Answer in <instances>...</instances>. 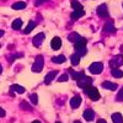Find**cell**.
<instances>
[{
  "mask_svg": "<svg viewBox=\"0 0 123 123\" xmlns=\"http://www.w3.org/2000/svg\"><path fill=\"white\" fill-rule=\"evenodd\" d=\"M71 7H73L74 10H83V5H81L80 3H78V1H75V0L71 1Z\"/></svg>",
  "mask_w": 123,
  "mask_h": 123,
  "instance_id": "obj_27",
  "label": "cell"
},
{
  "mask_svg": "<svg viewBox=\"0 0 123 123\" xmlns=\"http://www.w3.org/2000/svg\"><path fill=\"white\" fill-rule=\"evenodd\" d=\"M25 7H26V3H24V1H18V3H15L12 5V9L14 10H22Z\"/></svg>",
  "mask_w": 123,
  "mask_h": 123,
  "instance_id": "obj_25",
  "label": "cell"
},
{
  "mask_svg": "<svg viewBox=\"0 0 123 123\" xmlns=\"http://www.w3.org/2000/svg\"><path fill=\"white\" fill-rule=\"evenodd\" d=\"M84 118L87 121V122H91V121H94V118H95V112L92 111L91 108H87V110H85L84 111Z\"/></svg>",
  "mask_w": 123,
  "mask_h": 123,
  "instance_id": "obj_8",
  "label": "cell"
},
{
  "mask_svg": "<svg viewBox=\"0 0 123 123\" xmlns=\"http://www.w3.org/2000/svg\"><path fill=\"white\" fill-rule=\"evenodd\" d=\"M86 44H87V41L83 37H80V39H78V42L74 43V47L75 48H83V47H86Z\"/></svg>",
  "mask_w": 123,
  "mask_h": 123,
  "instance_id": "obj_16",
  "label": "cell"
},
{
  "mask_svg": "<svg viewBox=\"0 0 123 123\" xmlns=\"http://www.w3.org/2000/svg\"><path fill=\"white\" fill-rule=\"evenodd\" d=\"M10 90L11 91H14V92H16V94H24V92L26 91L25 90V87L24 86H21V85H17V84H14V85H11L10 86Z\"/></svg>",
  "mask_w": 123,
  "mask_h": 123,
  "instance_id": "obj_13",
  "label": "cell"
},
{
  "mask_svg": "<svg viewBox=\"0 0 123 123\" xmlns=\"http://www.w3.org/2000/svg\"><path fill=\"white\" fill-rule=\"evenodd\" d=\"M68 39L70 41V42L75 43V42H78V39H80V36H79V33H76V32H71V33L68 36Z\"/></svg>",
  "mask_w": 123,
  "mask_h": 123,
  "instance_id": "obj_20",
  "label": "cell"
},
{
  "mask_svg": "<svg viewBox=\"0 0 123 123\" xmlns=\"http://www.w3.org/2000/svg\"><path fill=\"white\" fill-rule=\"evenodd\" d=\"M21 26H22V20H21V18L14 20V22H12V25H11V27H12L14 30H20V28H21Z\"/></svg>",
  "mask_w": 123,
  "mask_h": 123,
  "instance_id": "obj_22",
  "label": "cell"
},
{
  "mask_svg": "<svg viewBox=\"0 0 123 123\" xmlns=\"http://www.w3.org/2000/svg\"><path fill=\"white\" fill-rule=\"evenodd\" d=\"M80 55H78L76 53L75 54H73V55H71L70 57V62H71V64H73V65H78L79 63H80Z\"/></svg>",
  "mask_w": 123,
  "mask_h": 123,
  "instance_id": "obj_23",
  "label": "cell"
},
{
  "mask_svg": "<svg viewBox=\"0 0 123 123\" xmlns=\"http://www.w3.org/2000/svg\"><path fill=\"white\" fill-rule=\"evenodd\" d=\"M96 123H107V122H106L105 119H98V121H97Z\"/></svg>",
  "mask_w": 123,
  "mask_h": 123,
  "instance_id": "obj_34",
  "label": "cell"
},
{
  "mask_svg": "<svg viewBox=\"0 0 123 123\" xmlns=\"http://www.w3.org/2000/svg\"><path fill=\"white\" fill-rule=\"evenodd\" d=\"M46 1H48V0H37V1L35 3V5H36V6H39L41 4H43V3H46Z\"/></svg>",
  "mask_w": 123,
  "mask_h": 123,
  "instance_id": "obj_32",
  "label": "cell"
},
{
  "mask_svg": "<svg viewBox=\"0 0 123 123\" xmlns=\"http://www.w3.org/2000/svg\"><path fill=\"white\" fill-rule=\"evenodd\" d=\"M84 92L85 94L91 98V100H94V101H97V100H100V92H98V90L96 89V87H92L91 85L90 86H86L85 89H84Z\"/></svg>",
  "mask_w": 123,
  "mask_h": 123,
  "instance_id": "obj_1",
  "label": "cell"
},
{
  "mask_svg": "<svg viewBox=\"0 0 123 123\" xmlns=\"http://www.w3.org/2000/svg\"><path fill=\"white\" fill-rule=\"evenodd\" d=\"M84 15H85L84 9H83V10H74V11L71 12L70 17H71V20H78V18H80V17H83Z\"/></svg>",
  "mask_w": 123,
  "mask_h": 123,
  "instance_id": "obj_12",
  "label": "cell"
},
{
  "mask_svg": "<svg viewBox=\"0 0 123 123\" xmlns=\"http://www.w3.org/2000/svg\"><path fill=\"white\" fill-rule=\"evenodd\" d=\"M97 15L100 17H107L108 16V9H107L106 4H102L97 7Z\"/></svg>",
  "mask_w": 123,
  "mask_h": 123,
  "instance_id": "obj_7",
  "label": "cell"
},
{
  "mask_svg": "<svg viewBox=\"0 0 123 123\" xmlns=\"http://www.w3.org/2000/svg\"><path fill=\"white\" fill-rule=\"evenodd\" d=\"M43 65H44L43 57H42V55H38V57L36 58V60H35L33 65H32V71H33V73H39V71H42Z\"/></svg>",
  "mask_w": 123,
  "mask_h": 123,
  "instance_id": "obj_2",
  "label": "cell"
},
{
  "mask_svg": "<svg viewBox=\"0 0 123 123\" xmlns=\"http://www.w3.org/2000/svg\"><path fill=\"white\" fill-rule=\"evenodd\" d=\"M30 101L32 102L33 105H37L38 104V96H37V94H32L30 96Z\"/></svg>",
  "mask_w": 123,
  "mask_h": 123,
  "instance_id": "obj_29",
  "label": "cell"
},
{
  "mask_svg": "<svg viewBox=\"0 0 123 123\" xmlns=\"http://www.w3.org/2000/svg\"><path fill=\"white\" fill-rule=\"evenodd\" d=\"M52 62L53 63H57V64H62L65 62V57L64 55H58V57H53L52 58Z\"/></svg>",
  "mask_w": 123,
  "mask_h": 123,
  "instance_id": "obj_24",
  "label": "cell"
},
{
  "mask_svg": "<svg viewBox=\"0 0 123 123\" xmlns=\"http://www.w3.org/2000/svg\"><path fill=\"white\" fill-rule=\"evenodd\" d=\"M111 74H112V76H113V78L119 79V78L123 76V71L119 70L118 68H115V69H112V70H111Z\"/></svg>",
  "mask_w": 123,
  "mask_h": 123,
  "instance_id": "obj_18",
  "label": "cell"
},
{
  "mask_svg": "<svg viewBox=\"0 0 123 123\" xmlns=\"http://www.w3.org/2000/svg\"><path fill=\"white\" fill-rule=\"evenodd\" d=\"M102 87H104V89H107V90H116V89H117V84H113V83H110V81H106V83L102 84Z\"/></svg>",
  "mask_w": 123,
  "mask_h": 123,
  "instance_id": "obj_19",
  "label": "cell"
},
{
  "mask_svg": "<svg viewBox=\"0 0 123 123\" xmlns=\"http://www.w3.org/2000/svg\"><path fill=\"white\" fill-rule=\"evenodd\" d=\"M91 84H92V79L90 76H86V75L78 81V86L81 87V89H85L86 86H90Z\"/></svg>",
  "mask_w": 123,
  "mask_h": 123,
  "instance_id": "obj_5",
  "label": "cell"
},
{
  "mask_svg": "<svg viewBox=\"0 0 123 123\" xmlns=\"http://www.w3.org/2000/svg\"><path fill=\"white\" fill-rule=\"evenodd\" d=\"M117 100L118 101H122L123 100V87L121 89V91L118 92V95H117Z\"/></svg>",
  "mask_w": 123,
  "mask_h": 123,
  "instance_id": "obj_31",
  "label": "cell"
},
{
  "mask_svg": "<svg viewBox=\"0 0 123 123\" xmlns=\"http://www.w3.org/2000/svg\"><path fill=\"white\" fill-rule=\"evenodd\" d=\"M80 105H81V97H80L79 95L74 96L73 98L70 100V106H71V108H78Z\"/></svg>",
  "mask_w": 123,
  "mask_h": 123,
  "instance_id": "obj_9",
  "label": "cell"
},
{
  "mask_svg": "<svg viewBox=\"0 0 123 123\" xmlns=\"http://www.w3.org/2000/svg\"><path fill=\"white\" fill-rule=\"evenodd\" d=\"M36 27V22L35 21H30L28 22V25H27V27L24 30V33H26V35H28L30 32H31V31H32L33 28Z\"/></svg>",
  "mask_w": 123,
  "mask_h": 123,
  "instance_id": "obj_21",
  "label": "cell"
},
{
  "mask_svg": "<svg viewBox=\"0 0 123 123\" xmlns=\"http://www.w3.org/2000/svg\"><path fill=\"white\" fill-rule=\"evenodd\" d=\"M75 50H76V54L80 55V57H84V55H86V53H87V48H86V47H83V48H75Z\"/></svg>",
  "mask_w": 123,
  "mask_h": 123,
  "instance_id": "obj_26",
  "label": "cell"
},
{
  "mask_svg": "<svg viewBox=\"0 0 123 123\" xmlns=\"http://www.w3.org/2000/svg\"><path fill=\"white\" fill-rule=\"evenodd\" d=\"M55 123H60V122H55Z\"/></svg>",
  "mask_w": 123,
  "mask_h": 123,
  "instance_id": "obj_37",
  "label": "cell"
},
{
  "mask_svg": "<svg viewBox=\"0 0 123 123\" xmlns=\"http://www.w3.org/2000/svg\"><path fill=\"white\" fill-rule=\"evenodd\" d=\"M44 37H46V35L43 33V32H41V33H37L35 37H33V39H32V42H33V46L35 47H39L41 44H42V42L44 41Z\"/></svg>",
  "mask_w": 123,
  "mask_h": 123,
  "instance_id": "obj_6",
  "label": "cell"
},
{
  "mask_svg": "<svg viewBox=\"0 0 123 123\" xmlns=\"http://www.w3.org/2000/svg\"><path fill=\"white\" fill-rule=\"evenodd\" d=\"M32 123H41V122H39V121H33Z\"/></svg>",
  "mask_w": 123,
  "mask_h": 123,
  "instance_id": "obj_35",
  "label": "cell"
},
{
  "mask_svg": "<svg viewBox=\"0 0 123 123\" xmlns=\"http://www.w3.org/2000/svg\"><path fill=\"white\" fill-rule=\"evenodd\" d=\"M20 107H21L22 110H26V111H32V107H31L27 102H25V101H22L21 104H20Z\"/></svg>",
  "mask_w": 123,
  "mask_h": 123,
  "instance_id": "obj_28",
  "label": "cell"
},
{
  "mask_svg": "<svg viewBox=\"0 0 123 123\" xmlns=\"http://www.w3.org/2000/svg\"><path fill=\"white\" fill-rule=\"evenodd\" d=\"M74 123H81V122H80V121H75Z\"/></svg>",
  "mask_w": 123,
  "mask_h": 123,
  "instance_id": "obj_36",
  "label": "cell"
},
{
  "mask_svg": "<svg viewBox=\"0 0 123 123\" xmlns=\"http://www.w3.org/2000/svg\"><path fill=\"white\" fill-rule=\"evenodd\" d=\"M68 79H69V75L67 73H64L63 75H60L58 78V81H59V83H64V81H68Z\"/></svg>",
  "mask_w": 123,
  "mask_h": 123,
  "instance_id": "obj_30",
  "label": "cell"
},
{
  "mask_svg": "<svg viewBox=\"0 0 123 123\" xmlns=\"http://www.w3.org/2000/svg\"><path fill=\"white\" fill-rule=\"evenodd\" d=\"M112 121H113V123H123V117L121 113L116 112V113L112 115Z\"/></svg>",
  "mask_w": 123,
  "mask_h": 123,
  "instance_id": "obj_17",
  "label": "cell"
},
{
  "mask_svg": "<svg viewBox=\"0 0 123 123\" xmlns=\"http://www.w3.org/2000/svg\"><path fill=\"white\" fill-rule=\"evenodd\" d=\"M89 70H90V73L91 74H100L102 70H104V64L102 63H100V62H95V63H92L91 65H90V68H89Z\"/></svg>",
  "mask_w": 123,
  "mask_h": 123,
  "instance_id": "obj_3",
  "label": "cell"
},
{
  "mask_svg": "<svg viewBox=\"0 0 123 123\" xmlns=\"http://www.w3.org/2000/svg\"><path fill=\"white\" fill-rule=\"evenodd\" d=\"M0 111H1V112H0V115H1V117H4V116H5V110H4V108H1Z\"/></svg>",
  "mask_w": 123,
  "mask_h": 123,
  "instance_id": "obj_33",
  "label": "cell"
},
{
  "mask_svg": "<svg viewBox=\"0 0 123 123\" xmlns=\"http://www.w3.org/2000/svg\"><path fill=\"white\" fill-rule=\"evenodd\" d=\"M57 73H58L57 70H52V71H49V73L46 75V78H44V83H46V84L52 83V81H53V79L57 76Z\"/></svg>",
  "mask_w": 123,
  "mask_h": 123,
  "instance_id": "obj_11",
  "label": "cell"
},
{
  "mask_svg": "<svg viewBox=\"0 0 123 123\" xmlns=\"http://www.w3.org/2000/svg\"><path fill=\"white\" fill-rule=\"evenodd\" d=\"M50 47H52V49H54V50H58L62 47V39L59 37H54L52 39V42H50Z\"/></svg>",
  "mask_w": 123,
  "mask_h": 123,
  "instance_id": "obj_10",
  "label": "cell"
},
{
  "mask_svg": "<svg viewBox=\"0 0 123 123\" xmlns=\"http://www.w3.org/2000/svg\"><path fill=\"white\" fill-rule=\"evenodd\" d=\"M104 31H105V32H108V33H113V32H115V25H113V21H108V22L105 25Z\"/></svg>",
  "mask_w": 123,
  "mask_h": 123,
  "instance_id": "obj_15",
  "label": "cell"
},
{
  "mask_svg": "<svg viewBox=\"0 0 123 123\" xmlns=\"http://www.w3.org/2000/svg\"><path fill=\"white\" fill-rule=\"evenodd\" d=\"M69 71H70V74H71V78H73L75 81H79L81 78L85 76V74L83 73V71H79V73H76V71H73L71 69H69Z\"/></svg>",
  "mask_w": 123,
  "mask_h": 123,
  "instance_id": "obj_14",
  "label": "cell"
},
{
  "mask_svg": "<svg viewBox=\"0 0 123 123\" xmlns=\"http://www.w3.org/2000/svg\"><path fill=\"white\" fill-rule=\"evenodd\" d=\"M121 65H123V57H122V55H116L115 58H112V59L110 60V67H111L112 69L118 68V67H121Z\"/></svg>",
  "mask_w": 123,
  "mask_h": 123,
  "instance_id": "obj_4",
  "label": "cell"
}]
</instances>
